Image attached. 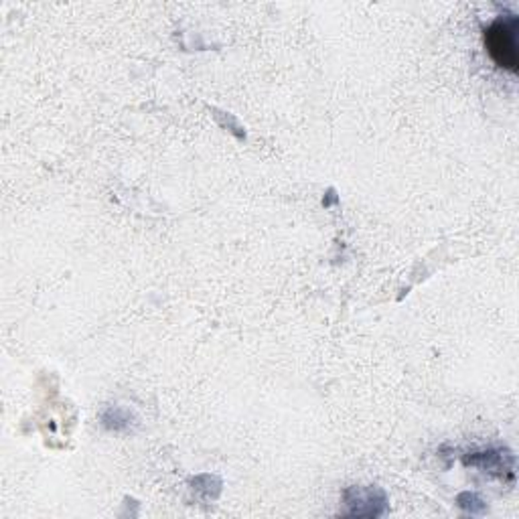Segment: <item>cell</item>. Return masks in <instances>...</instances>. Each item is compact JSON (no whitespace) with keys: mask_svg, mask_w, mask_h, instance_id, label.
Returning <instances> with one entry per match:
<instances>
[{"mask_svg":"<svg viewBox=\"0 0 519 519\" xmlns=\"http://www.w3.org/2000/svg\"><path fill=\"white\" fill-rule=\"evenodd\" d=\"M517 31L519 21L515 15L501 16L485 31V47L493 62L501 69L515 73L519 67V49H517Z\"/></svg>","mask_w":519,"mask_h":519,"instance_id":"6da1fadb","label":"cell"},{"mask_svg":"<svg viewBox=\"0 0 519 519\" xmlns=\"http://www.w3.org/2000/svg\"><path fill=\"white\" fill-rule=\"evenodd\" d=\"M466 465L479 466L481 471L499 475L501 479L514 481L515 477V456L509 451H483L465 456Z\"/></svg>","mask_w":519,"mask_h":519,"instance_id":"7a4b0ae2","label":"cell"},{"mask_svg":"<svg viewBox=\"0 0 519 519\" xmlns=\"http://www.w3.org/2000/svg\"><path fill=\"white\" fill-rule=\"evenodd\" d=\"M345 501H348L349 505V514L359 517H377L382 515L386 509L384 493L377 489L353 487L345 493Z\"/></svg>","mask_w":519,"mask_h":519,"instance_id":"3957f363","label":"cell"}]
</instances>
